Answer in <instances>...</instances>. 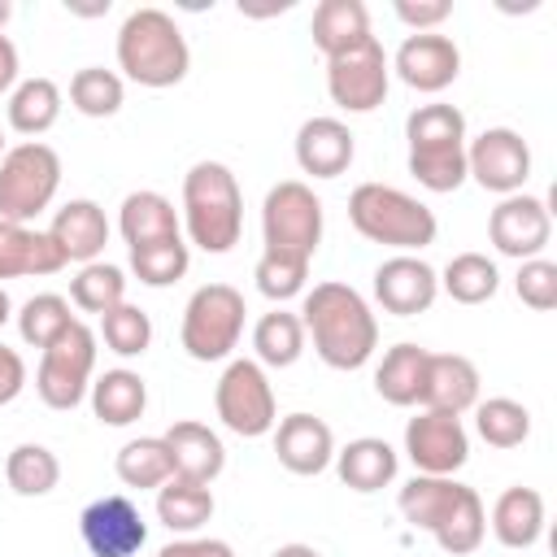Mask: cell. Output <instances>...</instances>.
Masks as SVG:
<instances>
[{"mask_svg":"<svg viewBox=\"0 0 557 557\" xmlns=\"http://www.w3.org/2000/svg\"><path fill=\"white\" fill-rule=\"evenodd\" d=\"M492 531L505 548H531L544 535V496L535 487H505L492 505Z\"/></svg>","mask_w":557,"mask_h":557,"instance_id":"cell-27","label":"cell"},{"mask_svg":"<svg viewBox=\"0 0 557 557\" xmlns=\"http://www.w3.org/2000/svg\"><path fill=\"white\" fill-rule=\"evenodd\" d=\"M440 287H444L457 305H483V300L496 296L500 274H496V261H487L483 252H457V257L444 265Z\"/></svg>","mask_w":557,"mask_h":557,"instance_id":"cell-35","label":"cell"},{"mask_svg":"<svg viewBox=\"0 0 557 557\" xmlns=\"http://www.w3.org/2000/svg\"><path fill=\"white\" fill-rule=\"evenodd\" d=\"M448 13H453V4H448V0H396V17H400L405 26H413V35L435 30Z\"/></svg>","mask_w":557,"mask_h":557,"instance_id":"cell-45","label":"cell"},{"mask_svg":"<svg viewBox=\"0 0 557 557\" xmlns=\"http://www.w3.org/2000/svg\"><path fill=\"white\" fill-rule=\"evenodd\" d=\"M426 348L422 344H396V348H387L383 352V361H379V370H374V392L387 400V405H396V409H409V405H418V396H422V374H426Z\"/></svg>","mask_w":557,"mask_h":557,"instance_id":"cell-30","label":"cell"},{"mask_svg":"<svg viewBox=\"0 0 557 557\" xmlns=\"http://www.w3.org/2000/svg\"><path fill=\"white\" fill-rule=\"evenodd\" d=\"M91 370H96V331L74 318L44 348L39 370H35V392L48 409H74V405H83V396L91 387Z\"/></svg>","mask_w":557,"mask_h":557,"instance_id":"cell-10","label":"cell"},{"mask_svg":"<svg viewBox=\"0 0 557 557\" xmlns=\"http://www.w3.org/2000/svg\"><path fill=\"white\" fill-rule=\"evenodd\" d=\"M396 466H400L396 448L387 440H379V435L348 440L335 453V470H339L344 487H352V492H379V487H387L396 479Z\"/></svg>","mask_w":557,"mask_h":557,"instance_id":"cell-26","label":"cell"},{"mask_svg":"<svg viewBox=\"0 0 557 557\" xmlns=\"http://www.w3.org/2000/svg\"><path fill=\"white\" fill-rule=\"evenodd\" d=\"M100 335L109 344V352L117 357H144L152 344V322L139 305H113L109 313H100Z\"/></svg>","mask_w":557,"mask_h":557,"instance_id":"cell-42","label":"cell"},{"mask_svg":"<svg viewBox=\"0 0 557 557\" xmlns=\"http://www.w3.org/2000/svg\"><path fill=\"white\" fill-rule=\"evenodd\" d=\"M70 322H74L70 300L57 296V292H39V296H30V300L22 305V313H17V335L44 352Z\"/></svg>","mask_w":557,"mask_h":557,"instance_id":"cell-41","label":"cell"},{"mask_svg":"<svg viewBox=\"0 0 557 557\" xmlns=\"http://www.w3.org/2000/svg\"><path fill=\"white\" fill-rule=\"evenodd\" d=\"M17 83V48L9 35H0V91H9Z\"/></svg>","mask_w":557,"mask_h":557,"instance_id":"cell-48","label":"cell"},{"mask_svg":"<svg viewBox=\"0 0 557 557\" xmlns=\"http://www.w3.org/2000/svg\"><path fill=\"white\" fill-rule=\"evenodd\" d=\"M48 235L61 248L65 261L91 265L104 252V244H109V218H104V209L96 200H70V205L57 209Z\"/></svg>","mask_w":557,"mask_h":557,"instance_id":"cell-22","label":"cell"},{"mask_svg":"<svg viewBox=\"0 0 557 557\" xmlns=\"http://www.w3.org/2000/svg\"><path fill=\"white\" fill-rule=\"evenodd\" d=\"M161 440H165V448H170V461H174V474H178V479L213 483V479L222 474V466H226V448H222V440H218L205 422L183 418V422H174Z\"/></svg>","mask_w":557,"mask_h":557,"instance_id":"cell-23","label":"cell"},{"mask_svg":"<svg viewBox=\"0 0 557 557\" xmlns=\"http://www.w3.org/2000/svg\"><path fill=\"white\" fill-rule=\"evenodd\" d=\"M61 117V87L52 78H26L9 96V126L17 135H44Z\"/></svg>","mask_w":557,"mask_h":557,"instance_id":"cell-32","label":"cell"},{"mask_svg":"<svg viewBox=\"0 0 557 557\" xmlns=\"http://www.w3.org/2000/svg\"><path fill=\"white\" fill-rule=\"evenodd\" d=\"M183 226L200 252H231L244 231V196L222 161H196L183 174Z\"/></svg>","mask_w":557,"mask_h":557,"instance_id":"cell-3","label":"cell"},{"mask_svg":"<svg viewBox=\"0 0 557 557\" xmlns=\"http://www.w3.org/2000/svg\"><path fill=\"white\" fill-rule=\"evenodd\" d=\"M396 505H400L409 527L426 531L453 557H466L483 544V531H487L483 500L474 487L457 483L453 474H413L400 487Z\"/></svg>","mask_w":557,"mask_h":557,"instance_id":"cell-2","label":"cell"},{"mask_svg":"<svg viewBox=\"0 0 557 557\" xmlns=\"http://www.w3.org/2000/svg\"><path fill=\"white\" fill-rule=\"evenodd\" d=\"M352 131L339 117H309L296 131V165L313 178H339L352 165Z\"/></svg>","mask_w":557,"mask_h":557,"instance_id":"cell-21","label":"cell"},{"mask_svg":"<svg viewBox=\"0 0 557 557\" xmlns=\"http://www.w3.org/2000/svg\"><path fill=\"white\" fill-rule=\"evenodd\" d=\"M70 300L83 313H109L113 305L126 300V274L109 261H91L70 278Z\"/></svg>","mask_w":557,"mask_h":557,"instance_id":"cell-38","label":"cell"},{"mask_svg":"<svg viewBox=\"0 0 557 557\" xmlns=\"http://www.w3.org/2000/svg\"><path fill=\"white\" fill-rule=\"evenodd\" d=\"M157 557H235V548L226 540H174Z\"/></svg>","mask_w":557,"mask_h":557,"instance_id":"cell-47","label":"cell"},{"mask_svg":"<svg viewBox=\"0 0 557 557\" xmlns=\"http://www.w3.org/2000/svg\"><path fill=\"white\" fill-rule=\"evenodd\" d=\"M244 296L231 283H205L191 292L187 309H183V352L191 361H222L231 357V348L244 335Z\"/></svg>","mask_w":557,"mask_h":557,"instance_id":"cell-8","label":"cell"},{"mask_svg":"<svg viewBox=\"0 0 557 557\" xmlns=\"http://www.w3.org/2000/svg\"><path fill=\"white\" fill-rule=\"evenodd\" d=\"M300 326L313 335V352L331 370H361L379 348V322L366 296L348 283H318L305 292Z\"/></svg>","mask_w":557,"mask_h":557,"instance_id":"cell-1","label":"cell"},{"mask_svg":"<svg viewBox=\"0 0 557 557\" xmlns=\"http://www.w3.org/2000/svg\"><path fill=\"white\" fill-rule=\"evenodd\" d=\"M261 235L270 257L309 265L322 244V200L313 196V187L300 178L274 183L261 205Z\"/></svg>","mask_w":557,"mask_h":557,"instance_id":"cell-7","label":"cell"},{"mask_svg":"<svg viewBox=\"0 0 557 557\" xmlns=\"http://www.w3.org/2000/svg\"><path fill=\"white\" fill-rule=\"evenodd\" d=\"M440 296V274L422 261V257H387L379 270H374V300L396 313V318H413V313H426Z\"/></svg>","mask_w":557,"mask_h":557,"instance_id":"cell-18","label":"cell"},{"mask_svg":"<svg viewBox=\"0 0 557 557\" xmlns=\"http://www.w3.org/2000/svg\"><path fill=\"white\" fill-rule=\"evenodd\" d=\"M78 531L91 557H135L148 540L139 509L126 496H100L78 513Z\"/></svg>","mask_w":557,"mask_h":557,"instance_id":"cell-16","label":"cell"},{"mask_svg":"<svg viewBox=\"0 0 557 557\" xmlns=\"http://www.w3.org/2000/svg\"><path fill=\"white\" fill-rule=\"evenodd\" d=\"M252 278H257L261 296H270V300H292V296H300V292H305L309 265L287 261V257H270V252H261V261H257Z\"/></svg>","mask_w":557,"mask_h":557,"instance_id":"cell-43","label":"cell"},{"mask_svg":"<svg viewBox=\"0 0 557 557\" xmlns=\"http://www.w3.org/2000/svg\"><path fill=\"white\" fill-rule=\"evenodd\" d=\"M70 261L52 244L48 231H30L22 222H0V278H26V274H57Z\"/></svg>","mask_w":557,"mask_h":557,"instance_id":"cell-24","label":"cell"},{"mask_svg":"<svg viewBox=\"0 0 557 557\" xmlns=\"http://www.w3.org/2000/svg\"><path fill=\"white\" fill-rule=\"evenodd\" d=\"M9 17H13V4H9V0H0V30H4V22H9Z\"/></svg>","mask_w":557,"mask_h":557,"instance_id":"cell-51","label":"cell"},{"mask_svg":"<svg viewBox=\"0 0 557 557\" xmlns=\"http://www.w3.org/2000/svg\"><path fill=\"white\" fill-rule=\"evenodd\" d=\"M392 70L400 74L405 87L435 96V91H444V87L457 83V74H461V52H457V44H453L448 35L426 30V35H409V39L396 48Z\"/></svg>","mask_w":557,"mask_h":557,"instance_id":"cell-17","label":"cell"},{"mask_svg":"<svg viewBox=\"0 0 557 557\" xmlns=\"http://www.w3.org/2000/svg\"><path fill=\"white\" fill-rule=\"evenodd\" d=\"M22 387H26V361H22V352H17V348L0 344V405L17 400V396H22Z\"/></svg>","mask_w":557,"mask_h":557,"instance_id":"cell-46","label":"cell"},{"mask_svg":"<svg viewBox=\"0 0 557 557\" xmlns=\"http://www.w3.org/2000/svg\"><path fill=\"white\" fill-rule=\"evenodd\" d=\"M513 287H518V300H522V305H531L535 313L557 309V265H553V261H544V257L522 261V270H518V278H513Z\"/></svg>","mask_w":557,"mask_h":557,"instance_id":"cell-44","label":"cell"},{"mask_svg":"<svg viewBox=\"0 0 557 557\" xmlns=\"http://www.w3.org/2000/svg\"><path fill=\"white\" fill-rule=\"evenodd\" d=\"M57 187H61V157L48 144L26 139L9 148L0 157V222L26 226L52 205Z\"/></svg>","mask_w":557,"mask_h":557,"instance_id":"cell-9","label":"cell"},{"mask_svg":"<svg viewBox=\"0 0 557 557\" xmlns=\"http://www.w3.org/2000/svg\"><path fill=\"white\" fill-rule=\"evenodd\" d=\"M157 518L170 527V531H178V535H187V531H200L209 518H213V492H209V483H196V479H165L161 487H157Z\"/></svg>","mask_w":557,"mask_h":557,"instance_id":"cell-31","label":"cell"},{"mask_svg":"<svg viewBox=\"0 0 557 557\" xmlns=\"http://www.w3.org/2000/svg\"><path fill=\"white\" fill-rule=\"evenodd\" d=\"M126 100V87L113 70L104 65H83L74 78H70V104L83 113V117H113Z\"/></svg>","mask_w":557,"mask_h":557,"instance_id":"cell-37","label":"cell"},{"mask_svg":"<svg viewBox=\"0 0 557 557\" xmlns=\"http://www.w3.org/2000/svg\"><path fill=\"white\" fill-rule=\"evenodd\" d=\"M274 453L292 474H322L335 461V435L313 413H287L283 422H274Z\"/></svg>","mask_w":557,"mask_h":557,"instance_id":"cell-20","label":"cell"},{"mask_svg":"<svg viewBox=\"0 0 557 557\" xmlns=\"http://www.w3.org/2000/svg\"><path fill=\"white\" fill-rule=\"evenodd\" d=\"M348 222L357 226V235H366L370 244H387L400 252H418L426 244H435V213L413 200L400 187L387 183H361L348 196Z\"/></svg>","mask_w":557,"mask_h":557,"instance_id":"cell-6","label":"cell"},{"mask_svg":"<svg viewBox=\"0 0 557 557\" xmlns=\"http://www.w3.org/2000/svg\"><path fill=\"white\" fill-rule=\"evenodd\" d=\"M466 178H474L483 191L513 196L531 178V148L509 126H487L479 139L466 144Z\"/></svg>","mask_w":557,"mask_h":557,"instance_id":"cell-13","label":"cell"},{"mask_svg":"<svg viewBox=\"0 0 557 557\" xmlns=\"http://www.w3.org/2000/svg\"><path fill=\"white\" fill-rule=\"evenodd\" d=\"M252 348H257V366H274V370L296 366L300 352H305L300 313H287V309L265 313V318L252 326Z\"/></svg>","mask_w":557,"mask_h":557,"instance_id":"cell-33","label":"cell"},{"mask_svg":"<svg viewBox=\"0 0 557 557\" xmlns=\"http://www.w3.org/2000/svg\"><path fill=\"white\" fill-rule=\"evenodd\" d=\"M418 405L431 409V413H453V418L474 409L479 405V370H474V361L461 357V352H431Z\"/></svg>","mask_w":557,"mask_h":557,"instance_id":"cell-19","label":"cell"},{"mask_svg":"<svg viewBox=\"0 0 557 557\" xmlns=\"http://www.w3.org/2000/svg\"><path fill=\"white\" fill-rule=\"evenodd\" d=\"M409 174L426 191H457L466 183V117L457 104H422L405 122Z\"/></svg>","mask_w":557,"mask_h":557,"instance_id":"cell-5","label":"cell"},{"mask_svg":"<svg viewBox=\"0 0 557 557\" xmlns=\"http://www.w3.org/2000/svg\"><path fill=\"white\" fill-rule=\"evenodd\" d=\"M270 557H322V553L309 548V544H283V548H274Z\"/></svg>","mask_w":557,"mask_h":557,"instance_id":"cell-49","label":"cell"},{"mask_svg":"<svg viewBox=\"0 0 557 557\" xmlns=\"http://www.w3.org/2000/svg\"><path fill=\"white\" fill-rule=\"evenodd\" d=\"M548 235H553V222H548V205L540 196H505L492 218H487V239L496 244L500 257H518V261H531L548 248Z\"/></svg>","mask_w":557,"mask_h":557,"instance_id":"cell-14","label":"cell"},{"mask_svg":"<svg viewBox=\"0 0 557 557\" xmlns=\"http://www.w3.org/2000/svg\"><path fill=\"white\" fill-rule=\"evenodd\" d=\"M313 44L318 52L331 61V57H344L352 48H361L370 39V9L361 0H322L313 9Z\"/></svg>","mask_w":557,"mask_h":557,"instance_id":"cell-25","label":"cell"},{"mask_svg":"<svg viewBox=\"0 0 557 557\" xmlns=\"http://www.w3.org/2000/svg\"><path fill=\"white\" fill-rule=\"evenodd\" d=\"M474 426L492 448H518L531 435V413L509 396H492L474 405Z\"/></svg>","mask_w":557,"mask_h":557,"instance_id":"cell-39","label":"cell"},{"mask_svg":"<svg viewBox=\"0 0 557 557\" xmlns=\"http://www.w3.org/2000/svg\"><path fill=\"white\" fill-rule=\"evenodd\" d=\"M187 265H191V252H187L183 235H178V239H157V244L131 248V270H135V278L148 283V287H170V283H178V278L187 274Z\"/></svg>","mask_w":557,"mask_h":557,"instance_id":"cell-40","label":"cell"},{"mask_svg":"<svg viewBox=\"0 0 557 557\" xmlns=\"http://www.w3.org/2000/svg\"><path fill=\"white\" fill-rule=\"evenodd\" d=\"M213 405H218V418L226 431L244 435V440H257V435H270L274 422H278V405H274V387L265 379V370L248 357L231 361L213 387Z\"/></svg>","mask_w":557,"mask_h":557,"instance_id":"cell-11","label":"cell"},{"mask_svg":"<svg viewBox=\"0 0 557 557\" xmlns=\"http://www.w3.org/2000/svg\"><path fill=\"white\" fill-rule=\"evenodd\" d=\"M0 157H4V131H0Z\"/></svg>","mask_w":557,"mask_h":557,"instance_id":"cell-52","label":"cell"},{"mask_svg":"<svg viewBox=\"0 0 557 557\" xmlns=\"http://www.w3.org/2000/svg\"><path fill=\"white\" fill-rule=\"evenodd\" d=\"M148 409V383L135 370H104L91 383V413L104 426H131Z\"/></svg>","mask_w":557,"mask_h":557,"instance_id":"cell-29","label":"cell"},{"mask_svg":"<svg viewBox=\"0 0 557 557\" xmlns=\"http://www.w3.org/2000/svg\"><path fill=\"white\" fill-rule=\"evenodd\" d=\"M117 65L139 87H174L187 78L191 52L165 9H135L117 30Z\"/></svg>","mask_w":557,"mask_h":557,"instance_id":"cell-4","label":"cell"},{"mask_svg":"<svg viewBox=\"0 0 557 557\" xmlns=\"http://www.w3.org/2000/svg\"><path fill=\"white\" fill-rule=\"evenodd\" d=\"M9 318H13V305H9V292H4V287H0V326H4V322H9Z\"/></svg>","mask_w":557,"mask_h":557,"instance_id":"cell-50","label":"cell"},{"mask_svg":"<svg viewBox=\"0 0 557 557\" xmlns=\"http://www.w3.org/2000/svg\"><path fill=\"white\" fill-rule=\"evenodd\" d=\"M405 453L418 466V474H453L470 457V435H466L461 418L422 409L405 426Z\"/></svg>","mask_w":557,"mask_h":557,"instance_id":"cell-15","label":"cell"},{"mask_svg":"<svg viewBox=\"0 0 557 557\" xmlns=\"http://www.w3.org/2000/svg\"><path fill=\"white\" fill-rule=\"evenodd\" d=\"M117 479L126 487H161L165 479H174V461H170V448L161 435H144V440H131L117 448V461H113Z\"/></svg>","mask_w":557,"mask_h":557,"instance_id":"cell-34","label":"cell"},{"mask_svg":"<svg viewBox=\"0 0 557 557\" xmlns=\"http://www.w3.org/2000/svg\"><path fill=\"white\" fill-rule=\"evenodd\" d=\"M117 231L126 239V248H139V244H157V239H178V213L174 205L161 196V191H131L122 200V213H117Z\"/></svg>","mask_w":557,"mask_h":557,"instance_id":"cell-28","label":"cell"},{"mask_svg":"<svg viewBox=\"0 0 557 557\" xmlns=\"http://www.w3.org/2000/svg\"><path fill=\"white\" fill-rule=\"evenodd\" d=\"M4 479L17 496H48L61 483V461L44 444H17L4 457Z\"/></svg>","mask_w":557,"mask_h":557,"instance_id":"cell-36","label":"cell"},{"mask_svg":"<svg viewBox=\"0 0 557 557\" xmlns=\"http://www.w3.org/2000/svg\"><path fill=\"white\" fill-rule=\"evenodd\" d=\"M387 83H392V61L374 35L361 48L326 61V91L348 113H374L387 100Z\"/></svg>","mask_w":557,"mask_h":557,"instance_id":"cell-12","label":"cell"}]
</instances>
